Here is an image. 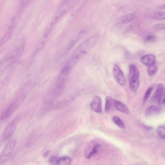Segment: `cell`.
<instances>
[{
	"mask_svg": "<svg viewBox=\"0 0 165 165\" xmlns=\"http://www.w3.org/2000/svg\"><path fill=\"white\" fill-rule=\"evenodd\" d=\"M164 94H165V88H164Z\"/></svg>",
	"mask_w": 165,
	"mask_h": 165,
	"instance_id": "27",
	"label": "cell"
},
{
	"mask_svg": "<svg viewBox=\"0 0 165 165\" xmlns=\"http://www.w3.org/2000/svg\"><path fill=\"white\" fill-rule=\"evenodd\" d=\"M161 109L159 106L152 105L149 107L145 112V115L147 117L158 115L161 113Z\"/></svg>",
	"mask_w": 165,
	"mask_h": 165,
	"instance_id": "9",
	"label": "cell"
},
{
	"mask_svg": "<svg viewBox=\"0 0 165 165\" xmlns=\"http://www.w3.org/2000/svg\"><path fill=\"white\" fill-rule=\"evenodd\" d=\"M155 39V36L153 35H149L145 38L144 41L147 42L154 41Z\"/></svg>",
	"mask_w": 165,
	"mask_h": 165,
	"instance_id": "22",
	"label": "cell"
},
{
	"mask_svg": "<svg viewBox=\"0 0 165 165\" xmlns=\"http://www.w3.org/2000/svg\"><path fill=\"white\" fill-rule=\"evenodd\" d=\"M158 104L161 110L162 108L165 109V94L163 95Z\"/></svg>",
	"mask_w": 165,
	"mask_h": 165,
	"instance_id": "20",
	"label": "cell"
},
{
	"mask_svg": "<svg viewBox=\"0 0 165 165\" xmlns=\"http://www.w3.org/2000/svg\"><path fill=\"white\" fill-rule=\"evenodd\" d=\"M114 100L110 96H107L106 98L105 111L108 113L111 110L112 104H114Z\"/></svg>",
	"mask_w": 165,
	"mask_h": 165,
	"instance_id": "13",
	"label": "cell"
},
{
	"mask_svg": "<svg viewBox=\"0 0 165 165\" xmlns=\"http://www.w3.org/2000/svg\"><path fill=\"white\" fill-rule=\"evenodd\" d=\"M112 120H113L115 124L119 127L122 129L125 128L126 126L122 120L118 116H114L112 118Z\"/></svg>",
	"mask_w": 165,
	"mask_h": 165,
	"instance_id": "14",
	"label": "cell"
},
{
	"mask_svg": "<svg viewBox=\"0 0 165 165\" xmlns=\"http://www.w3.org/2000/svg\"><path fill=\"white\" fill-rule=\"evenodd\" d=\"M100 146L101 145L99 144L95 145L94 148H92V150L90 152V154L87 155V158L88 159H90L91 157L97 153L98 149Z\"/></svg>",
	"mask_w": 165,
	"mask_h": 165,
	"instance_id": "18",
	"label": "cell"
},
{
	"mask_svg": "<svg viewBox=\"0 0 165 165\" xmlns=\"http://www.w3.org/2000/svg\"><path fill=\"white\" fill-rule=\"evenodd\" d=\"M158 70L156 64L148 66L147 73L149 75L153 76L154 75Z\"/></svg>",
	"mask_w": 165,
	"mask_h": 165,
	"instance_id": "16",
	"label": "cell"
},
{
	"mask_svg": "<svg viewBox=\"0 0 165 165\" xmlns=\"http://www.w3.org/2000/svg\"><path fill=\"white\" fill-rule=\"evenodd\" d=\"M153 88L152 87L149 88L145 93L144 96L143 104H145L147 102L152 91Z\"/></svg>",
	"mask_w": 165,
	"mask_h": 165,
	"instance_id": "19",
	"label": "cell"
},
{
	"mask_svg": "<svg viewBox=\"0 0 165 165\" xmlns=\"http://www.w3.org/2000/svg\"><path fill=\"white\" fill-rule=\"evenodd\" d=\"M102 99L99 96H96L90 104L92 109L99 114L102 113Z\"/></svg>",
	"mask_w": 165,
	"mask_h": 165,
	"instance_id": "6",
	"label": "cell"
},
{
	"mask_svg": "<svg viewBox=\"0 0 165 165\" xmlns=\"http://www.w3.org/2000/svg\"><path fill=\"white\" fill-rule=\"evenodd\" d=\"M17 123L18 120L15 118L7 124L4 132V139L9 140L13 135L17 127Z\"/></svg>",
	"mask_w": 165,
	"mask_h": 165,
	"instance_id": "4",
	"label": "cell"
},
{
	"mask_svg": "<svg viewBox=\"0 0 165 165\" xmlns=\"http://www.w3.org/2000/svg\"><path fill=\"white\" fill-rule=\"evenodd\" d=\"M134 18L132 13L128 14L122 16L118 19V22L120 24H124L131 21Z\"/></svg>",
	"mask_w": 165,
	"mask_h": 165,
	"instance_id": "11",
	"label": "cell"
},
{
	"mask_svg": "<svg viewBox=\"0 0 165 165\" xmlns=\"http://www.w3.org/2000/svg\"><path fill=\"white\" fill-rule=\"evenodd\" d=\"M112 73L117 82L121 86L125 84V79L121 69L116 64H115L112 68Z\"/></svg>",
	"mask_w": 165,
	"mask_h": 165,
	"instance_id": "5",
	"label": "cell"
},
{
	"mask_svg": "<svg viewBox=\"0 0 165 165\" xmlns=\"http://www.w3.org/2000/svg\"><path fill=\"white\" fill-rule=\"evenodd\" d=\"M157 132L160 138H165V125L158 127L157 129Z\"/></svg>",
	"mask_w": 165,
	"mask_h": 165,
	"instance_id": "17",
	"label": "cell"
},
{
	"mask_svg": "<svg viewBox=\"0 0 165 165\" xmlns=\"http://www.w3.org/2000/svg\"><path fill=\"white\" fill-rule=\"evenodd\" d=\"M24 99L21 97L16 100L3 112L1 116V120L4 121L9 118L21 105Z\"/></svg>",
	"mask_w": 165,
	"mask_h": 165,
	"instance_id": "3",
	"label": "cell"
},
{
	"mask_svg": "<svg viewBox=\"0 0 165 165\" xmlns=\"http://www.w3.org/2000/svg\"><path fill=\"white\" fill-rule=\"evenodd\" d=\"M16 144V141L13 139L10 140L6 144L0 156V165L4 164L8 160L14 149Z\"/></svg>",
	"mask_w": 165,
	"mask_h": 165,
	"instance_id": "2",
	"label": "cell"
},
{
	"mask_svg": "<svg viewBox=\"0 0 165 165\" xmlns=\"http://www.w3.org/2000/svg\"><path fill=\"white\" fill-rule=\"evenodd\" d=\"M71 162V159L68 157H62L58 158L56 164L68 165Z\"/></svg>",
	"mask_w": 165,
	"mask_h": 165,
	"instance_id": "12",
	"label": "cell"
},
{
	"mask_svg": "<svg viewBox=\"0 0 165 165\" xmlns=\"http://www.w3.org/2000/svg\"><path fill=\"white\" fill-rule=\"evenodd\" d=\"M114 104L116 109L120 112L126 114L130 113V111L127 107L124 104L118 101L114 100Z\"/></svg>",
	"mask_w": 165,
	"mask_h": 165,
	"instance_id": "10",
	"label": "cell"
},
{
	"mask_svg": "<svg viewBox=\"0 0 165 165\" xmlns=\"http://www.w3.org/2000/svg\"><path fill=\"white\" fill-rule=\"evenodd\" d=\"M50 151H47L44 153L43 154V156L44 157H46L48 155H49L50 154Z\"/></svg>",
	"mask_w": 165,
	"mask_h": 165,
	"instance_id": "24",
	"label": "cell"
},
{
	"mask_svg": "<svg viewBox=\"0 0 165 165\" xmlns=\"http://www.w3.org/2000/svg\"><path fill=\"white\" fill-rule=\"evenodd\" d=\"M140 84L139 73L136 66L131 65L129 68V85L131 90L135 91Z\"/></svg>",
	"mask_w": 165,
	"mask_h": 165,
	"instance_id": "1",
	"label": "cell"
},
{
	"mask_svg": "<svg viewBox=\"0 0 165 165\" xmlns=\"http://www.w3.org/2000/svg\"><path fill=\"white\" fill-rule=\"evenodd\" d=\"M143 127L144 128H145L146 129H147L150 130L152 129V127H151L148 126L144 124L143 125Z\"/></svg>",
	"mask_w": 165,
	"mask_h": 165,
	"instance_id": "25",
	"label": "cell"
},
{
	"mask_svg": "<svg viewBox=\"0 0 165 165\" xmlns=\"http://www.w3.org/2000/svg\"><path fill=\"white\" fill-rule=\"evenodd\" d=\"M164 86L160 83L158 84L154 95L151 98V101L153 103H158L163 95Z\"/></svg>",
	"mask_w": 165,
	"mask_h": 165,
	"instance_id": "7",
	"label": "cell"
},
{
	"mask_svg": "<svg viewBox=\"0 0 165 165\" xmlns=\"http://www.w3.org/2000/svg\"><path fill=\"white\" fill-rule=\"evenodd\" d=\"M141 61L144 65L148 66L156 64V58L154 55L149 54L143 56Z\"/></svg>",
	"mask_w": 165,
	"mask_h": 165,
	"instance_id": "8",
	"label": "cell"
},
{
	"mask_svg": "<svg viewBox=\"0 0 165 165\" xmlns=\"http://www.w3.org/2000/svg\"><path fill=\"white\" fill-rule=\"evenodd\" d=\"M160 9L161 10H165V5L160 7Z\"/></svg>",
	"mask_w": 165,
	"mask_h": 165,
	"instance_id": "26",
	"label": "cell"
},
{
	"mask_svg": "<svg viewBox=\"0 0 165 165\" xmlns=\"http://www.w3.org/2000/svg\"><path fill=\"white\" fill-rule=\"evenodd\" d=\"M152 18L158 20L165 19V12L158 11L155 12L152 16Z\"/></svg>",
	"mask_w": 165,
	"mask_h": 165,
	"instance_id": "15",
	"label": "cell"
},
{
	"mask_svg": "<svg viewBox=\"0 0 165 165\" xmlns=\"http://www.w3.org/2000/svg\"><path fill=\"white\" fill-rule=\"evenodd\" d=\"M58 158V157L55 156H51L49 159V163L52 164H56Z\"/></svg>",
	"mask_w": 165,
	"mask_h": 165,
	"instance_id": "21",
	"label": "cell"
},
{
	"mask_svg": "<svg viewBox=\"0 0 165 165\" xmlns=\"http://www.w3.org/2000/svg\"><path fill=\"white\" fill-rule=\"evenodd\" d=\"M155 28L157 30H165V24H158L155 26Z\"/></svg>",
	"mask_w": 165,
	"mask_h": 165,
	"instance_id": "23",
	"label": "cell"
}]
</instances>
